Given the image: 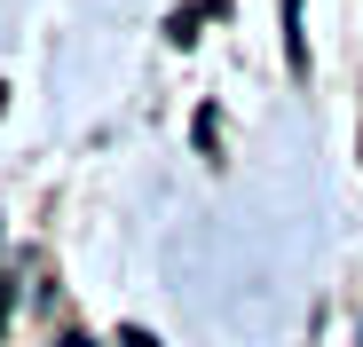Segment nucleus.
I'll return each mask as SVG.
<instances>
[]
</instances>
